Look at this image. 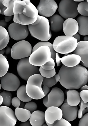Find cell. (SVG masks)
Returning <instances> with one entry per match:
<instances>
[{"label": "cell", "instance_id": "obj_1", "mask_svg": "<svg viewBox=\"0 0 88 126\" xmlns=\"http://www.w3.org/2000/svg\"><path fill=\"white\" fill-rule=\"evenodd\" d=\"M58 75L60 84L68 90L79 89L85 85L88 81V70L80 64L73 67L62 65Z\"/></svg>", "mask_w": 88, "mask_h": 126}, {"label": "cell", "instance_id": "obj_2", "mask_svg": "<svg viewBox=\"0 0 88 126\" xmlns=\"http://www.w3.org/2000/svg\"><path fill=\"white\" fill-rule=\"evenodd\" d=\"M13 21L22 25H29L36 21L38 11L29 0H16L14 2Z\"/></svg>", "mask_w": 88, "mask_h": 126}, {"label": "cell", "instance_id": "obj_3", "mask_svg": "<svg viewBox=\"0 0 88 126\" xmlns=\"http://www.w3.org/2000/svg\"><path fill=\"white\" fill-rule=\"evenodd\" d=\"M28 27L31 36L40 41H48L52 37L49 21L46 17L38 15L36 21Z\"/></svg>", "mask_w": 88, "mask_h": 126}, {"label": "cell", "instance_id": "obj_4", "mask_svg": "<svg viewBox=\"0 0 88 126\" xmlns=\"http://www.w3.org/2000/svg\"><path fill=\"white\" fill-rule=\"evenodd\" d=\"M44 77L40 74H35L30 77L27 82L26 92L32 99H40L45 96L42 88Z\"/></svg>", "mask_w": 88, "mask_h": 126}, {"label": "cell", "instance_id": "obj_5", "mask_svg": "<svg viewBox=\"0 0 88 126\" xmlns=\"http://www.w3.org/2000/svg\"><path fill=\"white\" fill-rule=\"evenodd\" d=\"M77 45V40L73 37L60 36L55 38L53 45L56 52L67 54L73 52L76 48Z\"/></svg>", "mask_w": 88, "mask_h": 126}, {"label": "cell", "instance_id": "obj_6", "mask_svg": "<svg viewBox=\"0 0 88 126\" xmlns=\"http://www.w3.org/2000/svg\"><path fill=\"white\" fill-rule=\"evenodd\" d=\"M51 58V52L49 47L42 46L32 52L29 57L30 63L34 66H43L49 62Z\"/></svg>", "mask_w": 88, "mask_h": 126}, {"label": "cell", "instance_id": "obj_7", "mask_svg": "<svg viewBox=\"0 0 88 126\" xmlns=\"http://www.w3.org/2000/svg\"><path fill=\"white\" fill-rule=\"evenodd\" d=\"M29 57L21 59L17 66V71L19 76L22 79L28 81L32 76L39 74V69L36 66L30 63Z\"/></svg>", "mask_w": 88, "mask_h": 126}, {"label": "cell", "instance_id": "obj_8", "mask_svg": "<svg viewBox=\"0 0 88 126\" xmlns=\"http://www.w3.org/2000/svg\"><path fill=\"white\" fill-rule=\"evenodd\" d=\"M79 2L72 0H62L59 5L58 12L62 18L67 19L73 18L78 15L77 7Z\"/></svg>", "mask_w": 88, "mask_h": 126}, {"label": "cell", "instance_id": "obj_9", "mask_svg": "<svg viewBox=\"0 0 88 126\" xmlns=\"http://www.w3.org/2000/svg\"><path fill=\"white\" fill-rule=\"evenodd\" d=\"M32 52L31 45L28 41L23 40L17 43L13 46L11 55L15 60H21L30 57Z\"/></svg>", "mask_w": 88, "mask_h": 126}, {"label": "cell", "instance_id": "obj_10", "mask_svg": "<svg viewBox=\"0 0 88 126\" xmlns=\"http://www.w3.org/2000/svg\"><path fill=\"white\" fill-rule=\"evenodd\" d=\"M64 100V94L63 91L58 88L54 87L47 96H45L43 103L47 108L51 106L58 108L63 103Z\"/></svg>", "mask_w": 88, "mask_h": 126}, {"label": "cell", "instance_id": "obj_11", "mask_svg": "<svg viewBox=\"0 0 88 126\" xmlns=\"http://www.w3.org/2000/svg\"><path fill=\"white\" fill-rule=\"evenodd\" d=\"M29 30L27 25L13 22L8 27L10 36L16 41L23 40L29 35Z\"/></svg>", "mask_w": 88, "mask_h": 126}, {"label": "cell", "instance_id": "obj_12", "mask_svg": "<svg viewBox=\"0 0 88 126\" xmlns=\"http://www.w3.org/2000/svg\"><path fill=\"white\" fill-rule=\"evenodd\" d=\"M1 85L2 89L6 91H15L18 90L20 81L18 77L10 73H7L0 78Z\"/></svg>", "mask_w": 88, "mask_h": 126}, {"label": "cell", "instance_id": "obj_13", "mask_svg": "<svg viewBox=\"0 0 88 126\" xmlns=\"http://www.w3.org/2000/svg\"><path fill=\"white\" fill-rule=\"evenodd\" d=\"M58 8L57 4L54 0H41L37 9L40 16L46 18L54 15Z\"/></svg>", "mask_w": 88, "mask_h": 126}, {"label": "cell", "instance_id": "obj_14", "mask_svg": "<svg viewBox=\"0 0 88 126\" xmlns=\"http://www.w3.org/2000/svg\"><path fill=\"white\" fill-rule=\"evenodd\" d=\"M0 126H15L16 124L17 118L15 112L7 106H0Z\"/></svg>", "mask_w": 88, "mask_h": 126}, {"label": "cell", "instance_id": "obj_15", "mask_svg": "<svg viewBox=\"0 0 88 126\" xmlns=\"http://www.w3.org/2000/svg\"><path fill=\"white\" fill-rule=\"evenodd\" d=\"M73 53L80 56V64L88 68V42L83 40L78 42L77 47Z\"/></svg>", "mask_w": 88, "mask_h": 126}, {"label": "cell", "instance_id": "obj_16", "mask_svg": "<svg viewBox=\"0 0 88 126\" xmlns=\"http://www.w3.org/2000/svg\"><path fill=\"white\" fill-rule=\"evenodd\" d=\"M62 116V111L58 107L51 106L45 111V121L50 124H53L56 121L61 120Z\"/></svg>", "mask_w": 88, "mask_h": 126}, {"label": "cell", "instance_id": "obj_17", "mask_svg": "<svg viewBox=\"0 0 88 126\" xmlns=\"http://www.w3.org/2000/svg\"><path fill=\"white\" fill-rule=\"evenodd\" d=\"M62 112V118L68 122L73 121L76 119L78 113V108L76 106L69 105L67 102L64 103L61 107Z\"/></svg>", "mask_w": 88, "mask_h": 126}, {"label": "cell", "instance_id": "obj_18", "mask_svg": "<svg viewBox=\"0 0 88 126\" xmlns=\"http://www.w3.org/2000/svg\"><path fill=\"white\" fill-rule=\"evenodd\" d=\"M79 29L78 22L74 19H67L63 24V31L66 36H73L78 32Z\"/></svg>", "mask_w": 88, "mask_h": 126}, {"label": "cell", "instance_id": "obj_19", "mask_svg": "<svg viewBox=\"0 0 88 126\" xmlns=\"http://www.w3.org/2000/svg\"><path fill=\"white\" fill-rule=\"evenodd\" d=\"M50 24L51 25L50 29L54 32H57L63 30V25L64 22L63 18L58 15H54L49 18Z\"/></svg>", "mask_w": 88, "mask_h": 126}, {"label": "cell", "instance_id": "obj_20", "mask_svg": "<svg viewBox=\"0 0 88 126\" xmlns=\"http://www.w3.org/2000/svg\"><path fill=\"white\" fill-rule=\"evenodd\" d=\"M32 126H42L45 123V113L42 111L37 110L32 112L29 119Z\"/></svg>", "mask_w": 88, "mask_h": 126}, {"label": "cell", "instance_id": "obj_21", "mask_svg": "<svg viewBox=\"0 0 88 126\" xmlns=\"http://www.w3.org/2000/svg\"><path fill=\"white\" fill-rule=\"evenodd\" d=\"M80 56L74 54L68 55L61 58V62L64 66L68 67L76 66L80 63Z\"/></svg>", "mask_w": 88, "mask_h": 126}, {"label": "cell", "instance_id": "obj_22", "mask_svg": "<svg viewBox=\"0 0 88 126\" xmlns=\"http://www.w3.org/2000/svg\"><path fill=\"white\" fill-rule=\"evenodd\" d=\"M67 102L69 105L77 106L81 101L79 92L75 90H70L67 92Z\"/></svg>", "mask_w": 88, "mask_h": 126}, {"label": "cell", "instance_id": "obj_23", "mask_svg": "<svg viewBox=\"0 0 88 126\" xmlns=\"http://www.w3.org/2000/svg\"><path fill=\"white\" fill-rule=\"evenodd\" d=\"M79 25L78 33L82 36L88 35V16H81L77 19Z\"/></svg>", "mask_w": 88, "mask_h": 126}, {"label": "cell", "instance_id": "obj_24", "mask_svg": "<svg viewBox=\"0 0 88 126\" xmlns=\"http://www.w3.org/2000/svg\"><path fill=\"white\" fill-rule=\"evenodd\" d=\"M15 112L18 120L22 122H26L29 120L31 115L29 110L20 108H16Z\"/></svg>", "mask_w": 88, "mask_h": 126}, {"label": "cell", "instance_id": "obj_25", "mask_svg": "<svg viewBox=\"0 0 88 126\" xmlns=\"http://www.w3.org/2000/svg\"><path fill=\"white\" fill-rule=\"evenodd\" d=\"M8 32L3 27L0 26V49H3L9 43L10 40Z\"/></svg>", "mask_w": 88, "mask_h": 126}, {"label": "cell", "instance_id": "obj_26", "mask_svg": "<svg viewBox=\"0 0 88 126\" xmlns=\"http://www.w3.org/2000/svg\"><path fill=\"white\" fill-rule=\"evenodd\" d=\"M26 86L22 85L18 89L17 93V97L21 101L24 102H28L32 100V99L28 95L26 92Z\"/></svg>", "mask_w": 88, "mask_h": 126}, {"label": "cell", "instance_id": "obj_27", "mask_svg": "<svg viewBox=\"0 0 88 126\" xmlns=\"http://www.w3.org/2000/svg\"><path fill=\"white\" fill-rule=\"evenodd\" d=\"M15 0H3V4L4 5L6 9L4 12V15L5 16H11L14 15V2Z\"/></svg>", "mask_w": 88, "mask_h": 126}, {"label": "cell", "instance_id": "obj_28", "mask_svg": "<svg viewBox=\"0 0 88 126\" xmlns=\"http://www.w3.org/2000/svg\"><path fill=\"white\" fill-rule=\"evenodd\" d=\"M0 77L1 78L5 75L7 73L9 66L8 61L3 55L0 54Z\"/></svg>", "mask_w": 88, "mask_h": 126}, {"label": "cell", "instance_id": "obj_29", "mask_svg": "<svg viewBox=\"0 0 88 126\" xmlns=\"http://www.w3.org/2000/svg\"><path fill=\"white\" fill-rule=\"evenodd\" d=\"M42 46H48L49 47L51 52V58L53 59L55 62L57 52L54 49L53 45L50 43L49 42H40L38 43L33 47L32 52L35 51L37 48Z\"/></svg>", "mask_w": 88, "mask_h": 126}, {"label": "cell", "instance_id": "obj_30", "mask_svg": "<svg viewBox=\"0 0 88 126\" xmlns=\"http://www.w3.org/2000/svg\"><path fill=\"white\" fill-rule=\"evenodd\" d=\"M60 77L59 75H56L51 78H44L42 85H46L49 88H51L55 85L58 81H59Z\"/></svg>", "mask_w": 88, "mask_h": 126}, {"label": "cell", "instance_id": "obj_31", "mask_svg": "<svg viewBox=\"0 0 88 126\" xmlns=\"http://www.w3.org/2000/svg\"><path fill=\"white\" fill-rule=\"evenodd\" d=\"M0 96H2L3 98V106L9 107L11 105L12 99L11 93L7 91H3L0 93Z\"/></svg>", "mask_w": 88, "mask_h": 126}, {"label": "cell", "instance_id": "obj_32", "mask_svg": "<svg viewBox=\"0 0 88 126\" xmlns=\"http://www.w3.org/2000/svg\"><path fill=\"white\" fill-rule=\"evenodd\" d=\"M78 13L82 16H88V3L87 0L79 3L77 7Z\"/></svg>", "mask_w": 88, "mask_h": 126}, {"label": "cell", "instance_id": "obj_33", "mask_svg": "<svg viewBox=\"0 0 88 126\" xmlns=\"http://www.w3.org/2000/svg\"><path fill=\"white\" fill-rule=\"evenodd\" d=\"M79 106L80 109L78 111V118L81 119L84 114L88 112V102L85 103L82 100H81Z\"/></svg>", "mask_w": 88, "mask_h": 126}, {"label": "cell", "instance_id": "obj_34", "mask_svg": "<svg viewBox=\"0 0 88 126\" xmlns=\"http://www.w3.org/2000/svg\"><path fill=\"white\" fill-rule=\"evenodd\" d=\"M39 72L41 75L45 78H51L56 75L55 69L52 70H46L40 66L39 68Z\"/></svg>", "mask_w": 88, "mask_h": 126}, {"label": "cell", "instance_id": "obj_35", "mask_svg": "<svg viewBox=\"0 0 88 126\" xmlns=\"http://www.w3.org/2000/svg\"><path fill=\"white\" fill-rule=\"evenodd\" d=\"M37 106L34 102H29L26 103L24 109L29 110V111L32 113L36 111L37 109Z\"/></svg>", "mask_w": 88, "mask_h": 126}, {"label": "cell", "instance_id": "obj_36", "mask_svg": "<svg viewBox=\"0 0 88 126\" xmlns=\"http://www.w3.org/2000/svg\"><path fill=\"white\" fill-rule=\"evenodd\" d=\"M41 67L46 70H52L53 69H54V60L51 58L49 62L46 63L44 65L41 66Z\"/></svg>", "mask_w": 88, "mask_h": 126}, {"label": "cell", "instance_id": "obj_37", "mask_svg": "<svg viewBox=\"0 0 88 126\" xmlns=\"http://www.w3.org/2000/svg\"><path fill=\"white\" fill-rule=\"evenodd\" d=\"M53 126H72L70 122L64 118L61 120H57L53 123Z\"/></svg>", "mask_w": 88, "mask_h": 126}, {"label": "cell", "instance_id": "obj_38", "mask_svg": "<svg viewBox=\"0 0 88 126\" xmlns=\"http://www.w3.org/2000/svg\"><path fill=\"white\" fill-rule=\"evenodd\" d=\"M79 126H88V113L85 114L80 119Z\"/></svg>", "mask_w": 88, "mask_h": 126}, {"label": "cell", "instance_id": "obj_39", "mask_svg": "<svg viewBox=\"0 0 88 126\" xmlns=\"http://www.w3.org/2000/svg\"><path fill=\"white\" fill-rule=\"evenodd\" d=\"M80 95L82 99L85 103L88 102V90L82 91L80 93Z\"/></svg>", "mask_w": 88, "mask_h": 126}, {"label": "cell", "instance_id": "obj_40", "mask_svg": "<svg viewBox=\"0 0 88 126\" xmlns=\"http://www.w3.org/2000/svg\"><path fill=\"white\" fill-rule=\"evenodd\" d=\"M21 100L18 97H13L12 99V104L15 108H19L21 104Z\"/></svg>", "mask_w": 88, "mask_h": 126}, {"label": "cell", "instance_id": "obj_41", "mask_svg": "<svg viewBox=\"0 0 88 126\" xmlns=\"http://www.w3.org/2000/svg\"><path fill=\"white\" fill-rule=\"evenodd\" d=\"M3 0H0V14L2 15H4V12L6 9V7L3 4Z\"/></svg>", "mask_w": 88, "mask_h": 126}, {"label": "cell", "instance_id": "obj_42", "mask_svg": "<svg viewBox=\"0 0 88 126\" xmlns=\"http://www.w3.org/2000/svg\"><path fill=\"white\" fill-rule=\"evenodd\" d=\"M55 61H56V63H57V66H60V65H61V58H60L59 54L58 52H57V54H56Z\"/></svg>", "mask_w": 88, "mask_h": 126}, {"label": "cell", "instance_id": "obj_43", "mask_svg": "<svg viewBox=\"0 0 88 126\" xmlns=\"http://www.w3.org/2000/svg\"><path fill=\"white\" fill-rule=\"evenodd\" d=\"M42 90L43 93H44V94H45V96H46L50 91V88L47 86L44 85L43 88Z\"/></svg>", "mask_w": 88, "mask_h": 126}, {"label": "cell", "instance_id": "obj_44", "mask_svg": "<svg viewBox=\"0 0 88 126\" xmlns=\"http://www.w3.org/2000/svg\"><path fill=\"white\" fill-rule=\"evenodd\" d=\"M7 24L4 19L1 20L0 22V25L3 28H5L7 26Z\"/></svg>", "mask_w": 88, "mask_h": 126}, {"label": "cell", "instance_id": "obj_45", "mask_svg": "<svg viewBox=\"0 0 88 126\" xmlns=\"http://www.w3.org/2000/svg\"><path fill=\"white\" fill-rule=\"evenodd\" d=\"M31 124L30 123V121H27L26 122H23L22 123L20 124L19 126H31Z\"/></svg>", "mask_w": 88, "mask_h": 126}, {"label": "cell", "instance_id": "obj_46", "mask_svg": "<svg viewBox=\"0 0 88 126\" xmlns=\"http://www.w3.org/2000/svg\"><path fill=\"white\" fill-rule=\"evenodd\" d=\"M73 37L74 38H75V39H76L77 40V42H80V37L79 33H77L75 35L73 36Z\"/></svg>", "mask_w": 88, "mask_h": 126}, {"label": "cell", "instance_id": "obj_47", "mask_svg": "<svg viewBox=\"0 0 88 126\" xmlns=\"http://www.w3.org/2000/svg\"><path fill=\"white\" fill-rule=\"evenodd\" d=\"M12 16H5L4 17L5 21L7 23L10 21L12 20Z\"/></svg>", "mask_w": 88, "mask_h": 126}, {"label": "cell", "instance_id": "obj_48", "mask_svg": "<svg viewBox=\"0 0 88 126\" xmlns=\"http://www.w3.org/2000/svg\"><path fill=\"white\" fill-rule=\"evenodd\" d=\"M11 52H12V48L10 47H7L6 49V52H5L6 54H9L10 53H11Z\"/></svg>", "mask_w": 88, "mask_h": 126}, {"label": "cell", "instance_id": "obj_49", "mask_svg": "<svg viewBox=\"0 0 88 126\" xmlns=\"http://www.w3.org/2000/svg\"><path fill=\"white\" fill-rule=\"evenodd\" d=\"M85 90H88V85H84V86H83L80 89V91Z\"/></svg>", "mask_w": 88, "mask_h": 126}, {"label": "cell", "instance_id": "obj_50", "mask_svg": "<svg viewBox=\"0 0 88 126\" xmlns=\"http://www.w3.org/2000/svg\"><path fill=\"white\" fill-rule=\"evenodd\" d=\"M25 103V102H22V101L21 102V104H20L19 108L23 109H24H24L25 106V105H26V104Z\"/></svg>", "mask_w": 88, "mask_h": 126}, {"label": "cell", "instance_id": "obj_51", "mask_svg": "<svg viewBox=\"0 0 88 126\" xmlns=\"http://www.w3.org/2000/svg\"><path fill=\"white\" fill-rule=\"evenodd\" d=\"M3 102V98L2 96H0V105H1Z\"/></svg>", "mask_w": 88, "mask_h": 126}, {"label": "cell", "instance_id": "obj_52", "mask_svg": "<svg viewBox=\"0 0 88 126\" xmlns=\"http://www.w3.org/2000/svg\"><path fill=\"white\" fill-rule=\"evenodd\" d=\"M6 49H5V48L3 49H1V50H0V54L1 55H3V54H4V52H6Z\"/></svg>", "mask_w": 88, "mask_h": 126}, {"label": "cell", "instance_id": "obj_53", "mask_svg": "<svg viewBox=\"0 0 88 126\" xmlns=\"http://www.w3.org/2000/svg\"><path fill=\"white\" fill-rule=\"evenodd\" d=\"M84 41H88V36H86L84 37Z\"/></svg>", "mask_w": 88, "mask_h": 126}, {"label": "cell", "instance_id": "obj_54", "mask_svg": "<svg viewBox=\"0 0 88 126\" xmlns=\"http://www.w3.org/2000/svg\"><path fill=\"white\" fill-rule=\"evenodd\" d=\"M76 2H82L83 1V0H74Z\"/></svg>", "mask_w": 88, "mask_h": 126}, {"label": "cell", "instance_id": "obj_55", "mask_svg": "<svg viewBox=\"0 0 88 126\" xmlns=\"http://www.w3.org/2000/svg\"><path fill=\"white\" fill-rule=\"evenodd\" d=\"M46 124H47V126H53V124H50L47 123V122H46Z\"/></svg>", "mask_w": 88, "mask_h": 126}, {"label": "cell", "instance_id": "obj_56", "mask_svg": "<svg viewBox=\"0 0 88 126\" xmlns=\"http://www.w3.org/2000/svg\"><path fill=\"white\" fill-rule=\"evenodd\" d=\"M47 126V124H46H46H43V126Z\"/></svg>", "mask_w": 88, "mask_h": 126}, {"label": "cell", "instance_id": "obj_57", "mask_svg": "<svg viewBox=\"0 0 88 126\" xmlns=\"http://www.w3.org/2000/svg\"><path fill=\"white\" fill-rule=\"evenodd\" d=\"M87 1H88V0H87Z\"/></svg>", "mask_w": 88, "mask_h": 126}]
</instances>
